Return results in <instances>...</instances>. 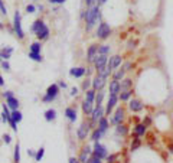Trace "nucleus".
<instances>
[{"mask_svg":"<svg viewBox=\"0 0 173 163\" xmlns=\"http://www.w3.org/2000/svg\"><path fill=\"white\" fill-rule=\"evenodd\" d=\"M36 36H38V39H41V41L48 39V36H49V28L45 23H42L41 26H39V29L36 31Z\"/></svg>","mask_w":173,"mask_h":163,"instance_id":"9d476101","label":"nucleus"},{"mask_svg":"<svg viewBox=\"0 0 173 163\" xmlns=\"http://www.w3.org/2000/svg\"><path fill=\"white\" fill-rule=\"evenodd\" d=\"M170 153H173V146H170Z\"/></svg>","mask_w":173,"mask_h":163,"instance_id":"680f3d73","label":"nucleus"},{"mask_svg":"<svg viewBox=\"0 0 173 163\" xmlns=\"http://www.w3.org/2000/svg\"><path fill=\"white\" fill-rule=\"evenodd\" d=\"M12 54H13V48H10V46L0 49V58H1V59H6V61H7Z\"/></svg>","mask_w":173,"mask_h":163,"instance_id":"412c9836","label":"nucleus"},{"mask_svg":"<svg viewBox=\"0 0 173 163\" xmlns=\"http://www.w3.org/2000/svg\"><path fill=\"white\" fill-rule=\"evenodd\" d=\"M110 52V45H99L98 46V55H108Z\"/></svg>","mask_w":173,"mask_h":163,"instance_id":"c756f323","label":"nucleus"},{"mask_svg":"<svg viewBox=\"0 0 173 163\" xmlns=\"http://www.w3.org/2000/svg\"><path fill=\"white\" fill-rule=\"evenodd\" d=\"M133 85L131 80H128V78H125V80H123L121 81V84H120V88H121V91H127L130 90V87Z\"/></svg>","mask_w":173,"mask_h":163,"instance_id":"393cba45","label":"nucleus"},{"mask_svg":"<svg viewBox=\"0 0 173 163\" xmlns=\"http://www.w3.org/2000/svg\"><path fill=\"white\" fill-rule=\"evenodd\" d=\"M98 130L101 131V133H105V131L108 130V121L105 117H101L98 120Z\"/></svg>","mask_w":173,"mask_h":163,"instance_id":"4be33fe9","label":"nucleus"},{"mask_svg":"<svg viewBox=\"0 0 173 163\" xmlns=\"http://www.w3.org/2000/svg\"><path fill=\"white\" fill-rule=\"evenodd\" d=\"M139 146H140V140L136 139V140H134V143L131 144V150H136V149H137Z\"/></svg>","mask_w":173,"mask_h":163,"instance_id":"c03bdc74","label":"nucleus"},{"mask_svg":"<svg viewBox=\"0 0 173 163\" xmlns=\"http://www.w3.org/2000/svg\"><path fill=\"white\" fill-rule=\"evenodd\" d=\"M65 115H66V118H68L69 121L74 123L75 120H76V110H75L74 107H68V108L65 110Z\"/></svg>","mask_w":173,"mask_h":163,"instance_id":"a211bd4d","label":"nucleus"},{"mask_svg":"<svg viewBox=\"0 0 173 163\" xmlns=\"http://www.w3.org/2000/svg\"><path fill=\"white\" fill-rule=\"evenodd\" d=\"M43 155H45V149L43 147H41L38 152H36V156H35V160L36 162H41L42 160V157H43Z\"/></svg>","mask_w":173,"mask_h":163,"instance_id":"e433bc0d","label":"nucleus"},{"mask_svg":"<svg viewBox=\"0 0 173 163\" xmlns=\"http://www.w3.org/2000/svg\"><path fill=\"white\" fill-rule=\"evenodd\" d=\"M88 163H101V159H99V157H97V156H94L92 159H90V160H88Z\"/></svg>","mask_w":173,"mask_h":163,"instance_id":"49530a36","label":"nucleus"},{"mask_svg":"<svg viewBox=\"0 0 173 163\" xmlns=\"http://www.w3.org/2000/svg\"><path fill=\"white\" fill-rule=\"evenodd\" d=\"M104 108L101 106H95L94 107V110H92V113H91V120L92 123H98V120L101 117H104Z\"/></svg>","mask_w":173,"mask_h":163,"instance_id":"6e6552de","label":"nucleus"},{"mask_svg":"<svg viewBox=\"0 0 173 163\" xmlns=\"http://www.w3.org/2000/svg\"><path fill=\"white\" fill-rule=\"evenodd\" d=\"M120 65H121V57H120V55H114V57H111L108 59L107 68L111 69V71H114L115 68H118Z\"/></svg>","mask_w":173,"mask_h":163,"instance_id":"9b49d317","label":"nucleus"},{"mask_svg":"<svg viewBox=\"0 0 173 163\" xmlns=\"http://www.w3.org/2000/svg\"><path fill=\"white\" fill-rule=\"evenodd\" d=\"M22 15H20V12L16 10L15 12V16H13V29H15V33H16V36L19 39H23L25 38V32H23V29H22Z\"/></svg>","mask_w":173,"mask_h":163,"instance_id":"f03ea898","label":"nucleus"},{"mask_svg":"<svg viewBox=\"0 0 173 163\" xmlns=\"http://www.w3.org/2000/svg\"><path fill=\"white\" fill-rule=\"evenodd\" d=\"M92 1H94V0H85V3H87V6H91V4H92Z\"/></svg>","mask_w":173,"mask_h":163,"instance_id":"bf43d9fd","label":"nucleus"},{"mask_svg":"<svg viewBox=\"0 0 173 163\" xmlns=\"http://www.w3.org/2000/svg\"><path fill=\"white\" fill-rule=\"evenodd\" d=\"M105 82H107V78L102 77L101 74H97V75L94 77V80H92V88H94L95 91L102 90L104 85H105Z\"/></svg>","mask_w":173,"mask_h":163,"instance_id":"423d86ee","label":"nucleus"},{"mask_svg":"<svg viewBox=\"0 0 173 163\" xmlns=\"http://www.w3.org/2000/svg\"><path fill=\"white\" fill-rule=\"evenodd\" d=\"M27 155H29V156H32V157H35V156H36V153H35L33 150H27Z\"/></svg>","mask_w":173,"mask_h":163,"instance_id":"603ef678","label":"nucleus"},{"mask_svg":"<svg viewBox=\"0 0 173 163\" xmlns=\"http://www.w3.org/2000/svg\"><path fill=\"white\" fill-rule=\"evenodd\" d=\"M117 103H118V95H115V94H110V98H108V103H107V108H105V114H111V111H113V108L117 106Z\"/></svg>","mask_w":173,"mask_h":163,"instance_id":"1a4fd4ad","label":"nucleus"},{"mask_svg":"<svg viewBox=\"0 0 173 163\" xmlns=\"http://www.w3.org/2000/svg\"><path fill=\"white\" fill-rule=\"evenodd\" d=\"M128 107H130V110H131L133 113H139V111L143 110V104H141L140 100H130Z\"/></svg>","mask_w":173,"mask_h":163,"instance_id":"2eb2a0df","label":"nucleus"},{"mask_svg":"<svg viewBox=\"0 0 173 163\" xmlns=\"http://www.w3.org/2000/svg\"><path fill=\"white\" fill-rule=\"evenodd\" d=\"M41 49H42L41 42H33L32 45H30V52H35V54H41Z\"/></svg>","mask_w":173,"mask_h":163,"instance_id":"c85d7f7f","label":"nucleus"},{"mask_svg":"<svg viewBox=\"0 0 173 163\" xmlns=\"http://www.w3.org/2000/svg\"><path fill=\"white\" fill-rule=\"evenodd\" d=\"M98 55V46L97 45H91L90 48H88V52H87V59H88V62H94V59L97 58Z\"/></svg>","mask_w":173,"mask_h":163,"instance_id":"ddd939ff","label":"nucleus"},{"mask_svg":"<svg viewBox=\"0 0 173 163\" xmlns=\"http://www.w3.org/2000/svg\"><path fill=\"white\" fill-rule=\"evenodd\" d=\"M55 118H56V111H55V110L49 108V110L45 111V120H46V121H53Z\"/></svg>","mask_w":173,"mask_h":163,"instance_id":"5701e85b","label":"nucleus"},{"mask_svg":"<svg viewBox=\"0 0 173 163\" xmlns=\"http://www.w3.org/2000/svg\"><path fill=\"white\" fill-rule=\"evenodd\" d=\"M94 66L97 69V72H102L105 68H107V64H108V57L107 55H97V58L94 59Z\"/></svg>","mask_w":173,"mask_h":163,"instance_id":"20e7f679","label":"nucleus"},{"mask_svg":"<svg viewBox=\"0 0 173 163\" xmlns=\"http://www.w3.org/2000/svg\"><path fill=\"white\" fill-rule=\"evenodd\" d=\"M124 74H125V71H124V69H118L117 72H114L113 78H114L115 81H120V80H123V78H124Z\"/></svg>","mask_w":173,"mask_h":163,"instance_id":"72a5a7b5","label":"nucleus"},{"mask_svg":"<svg viewBox=\"0 0 173 163\" xmlns=\"http://www.w3.org/2000/svg\"><path fill=\"white\" fill-rule=\"evenodd\" d=\"M110 33H111V28H110V25L105 23V22H101L98 25V29H97V38L98 39H107L108 36H110Z\"/></svg>","mask_w":173,"mask_h":163,"instance_id":"39448f33","label":"nucleus"},{"mask_svg":"<svg viewBox=\"0 0 173 163\" xmlns=\"http://www.w3.org/2000/svg\"><path fill=\"white\" fill-rule=\"evenodd\" d=\"M3 141H4L6 144H10V143H12V137H10L9 134H3Z\"/></svg>","mask_w":173,"mask_h":163,"instance_id":"79ce46f5","label":"nucleus"},{"mask_svg":"<svg viewBox=\"0 0 173 163\" xmlns=\"http://www.w3.org/2000/svg\"><path fill=\"white\" fill-rule=\"evenodd\" d=\"M104 3H107V0H102V1H101V6H102Z\"/></svg>","mask_w":173,"mask_h":163,"instance_id":"052dcab7","label":"nucleus"},{"mask_svg":"<svg viewBox=\"0 0 173 163\" xmlns=\"http://www.w3.org/2000/svg\"><path fill=\"white\" fill-rule=\"evenodd\" d=\"M94 110V106H92V101H88V100H84L82 103V111L84 114H91Z\"/></svg>","mask_w":173,"mask_h":163,"instance_id":"aec40b11","label":"nucleus"},{"mask_svg":"<svg viewBox=\"0 0 173 163\" xmlns=\"http://www.w3.org/2000/svg\"><path fill=\"white\" fill-rule=\"evenodd\" d=\"M130 68H131V62H125V64H124V71H130Z\"/></svg>","mask_w":173,"mask_h":163,"instance_id":"8fccbe9b","label":"nucleus"},{"mask_svg":"<svg viewBox=\"0 0 173 163\" xmlns=\"http://www.w3.org/2000/svg\"><path fill=\"white\" fill-rule=\"evenodd\" d=\"M102 100H104V91L99 90L97 94H95V106H101V103H102Z\"/></svg>","mask_w":173,"mask_h":163,"instance_id":"cd10ccee","label":"nucleus"},{"mask_svg":"<svg viewBox=\"0 0 173 163\" xmlns=\"http://www.w3.org/2000/svg\"><path fill=\"white\" fill-rule=\"evenodd\" d=\"M85 72H87V69L82 68V66H79V68H72V69L69 71V75H71V77H75V78H81V77L85 75Z\"/></svg>","mask_w":173,"mask_h":163,"instance_id":"dca6fc26","label":"nucleus"},{"mask_svg":"<svg viewBox=\"0 0 173 163\" xmlns=\"http://www.w3.org/2000/svg\"><path fill=\"white\" fill-rule=\"evenodd\" d=\"M4 85V80H3V77L0 75V87H3Z\"/></svg>","mask_w":173,"mask_h":163,"instance_id":"4d7b16f0","label":"nucleus"},{"mask_svg":"<svg viewBox=\"0 0 173 163\" xmlns=\"http://www.w3.org/2000/svg\"><path fill=\"white\" fill-rule=\"evenodd\" d=\"M91 84H92V82H90V81H88V80H87V81H85V82H84V84H82V88H84V90H85V91H87V90H88V87H90Z\"/></svg>","mask_w":173,"mask_h":163,"instance_id":"09e8293b","label":"nucleus"},{"mask_svg":"<svg viewBox=\"0 0 173 163\" xmlns=\"http://www.w3.org/2000/svg\"><path fill=\"white\" fill-rule=\"evenodd\" d=\"M58 85H59V88H66V84H65V82H59Z\"/></svg>","mask_w":173,"mask_h":163,"instance_id":"864d4df0","label":"nucleus"},{"mask_svg":"<svg viewBox=\"0 0 173 163\" xmlns=\"http://www.w3.org/2000/svg\"><path fill=\"white\" fill-rule=\"evenodd\" d=\"M1 28H3V25H1V22H0V29H1Z\"/></svg>","mask_w":173,"mask_h":163,"instance_id":"e2e57ef3","label":"nucleus"},{"mask_svg":"<svg viewBox=\"0 0 173 163\" xmlns=\"http://www.w3.org/2000/svg\"><path fill=\"white\" fill-rule=\"evenodd\" d=\"M19 162H20V146L17 143L15 146V163H19Z\"/></svg>","mask_w":173,"mask_h":163,"instance_id":"f704fd0d","label":"nucleus"},{"mask_svg":"<svg viewBox=\"0 0 173 163\" xmlns=\"http://www.w3.org/2000/svg\"><path fill=\"white\" fill-rule=\"evenodd\" d=\"M101 136H102V133H101L98 129H95V130L92 131V134H91V140H92V141H99Z\"/></svg>","mask_w":173,"mask_h":163,"instance_id":"2f4dec72","label":"nucleus"},{"mask_svg":"<svg viewBox=\"0 0 173 163\" xmlns=\"http://www.w3.org/2000/svg\"><path fill=\"white\" fill-rule=\"evenodd\" d=\"M26 12H27V13H35V12H36V6L27 4V6H26Z\"/></svg>","mask_w":173,"mask_h":163,"instance_id":"ea45409f","label":"nucleus"},{"mask_svg":"<svg viewBox=\"0 0 173 163\" xmlns=\"http://www.w3.org/2000/svg\"><path fill=\"white\" fill-rule=\"evenodd\" d=\"M58 94H59V85H58V84L49 85L48 90H46L45 97H43V103H52V101L58 97Z\"/></svg>","mask_w":173,"mask_h":163,"instance_id":"7ed1b4c3","label":"nucleus"},{"mask_svg":"<svg viewBox=\"0 0 173 163\" xmlns=\"http://www.w3.org/2000/svg\"><path fill=\"white\" fill-rule=\"evenodd\" d=\"M133 95V92L130 90L127 91H120V95H118V100H121V101H127V100H130V97Z\"/></svg>","mask_w":173,"mask_h":163,"instance_id":"b1692460","label":"nucleus"},{"mask_svg":"<svg viewBox=\"0 0 173 163\" xmlns=\"http://www.w3.org/2000/svg\"><path fill=\"white\" fill-rule=\"evenodd\" d=\"M79 162L81 163H88V153H87V152H84L82 150V153H81V156H79Z\"/></svg>","mask_w":173,"mask_h":163,"instance_id":"58836bf2","label":"nucleus"},{"mask_svg":"<svg viewBox=\"0 0 173 163\" xmlns=\"http://www.w3.org/2000/svg\"><path fill=\"white\" fill-rule=\"evenodd\" d=\"M22 118H23V117H22V113H20V111H17V110H13V111H12V121H15L17 124V123L22 121Z\"/></svg>","mask_w":173,"mask_h":163,"instance_id":"a878e982","label":"nucleus"},{"mask_svg":"<svg viewBox=\"0 0 173 163\" xmlns=\"http://www.w3.org/2000/svg\"><path fill=\"white\" fill-rule=\"evenodd\" d=\"M29 58L36 61V62H42V55L41 54H35V52H29Z\"/></svg>","mask_w":173,"mask_h":163,"instance_id":"c9c22d12","label":"nucleus"},{"mask_svg":"<svg viewBox=\"0 0 173 163\" xmlns=\"http://www.w3.org/2000/svg\"><path fill=\"white\" fill-rule=\"evenodd\" d=\"M92 155L99 157V159H104L107 156V149L99 144V141H95V146H94V150H92Z\"/></svg>","mask_w":173,"mask_h":163,"instance_id":"0eeeda50","label":"nucleus"},{"mask_svg":"<svg viewBox=\"0 0 173 163\" xmlns=\"http://www.w3.org/2000/svg\"><path fill=\"white\" fill-rule=\"evenodd\" d=\"M134 131H136L137 136H143V134L146 133V124H139V126H136Z\"/></svg>","mask_w":173,"mask_h":163,"instance_id":"7c9ffc66","label":"nucleus"},{"mask_svg":"<svg viewBox=\"0 0 173 163\" xmlns=\"http://www.w3.org/2000/svg\"><path fill=\"white\" fill-rule=\"evenodd\" d=\"M66 0H49L50 4H64Z\"/></svg>","mask_w":173,"mask_h":163,"instance_id":"a18cd8bd","label":"nucleus"},{"mask_svg":"<svg viewBox=\"0 0 173 163\" xmlns=\"http://www.w3.org/2000/svg\"><path fill=\"white\" fill-rule=\"evenodd\" d=\"M124 117H125V111H124V108L118 107V108L115 110V113H114L113 123H114V124H121V121L124 120Z\"/></svg>","mask_w":173,"mask_h":163,"instance_id":"f8f14e48","label":"nucleus"},{"mask_svg":"<svg viewBox=\"0 0 173 163\" xmlns=\"http://www.w3.org/2000/svg\"><path fill=\"white\" fill-rule=\"evenodd\" d=\"M6 104H7V107L13 111V110H17V107H19V100L15 97L6 98Z\"/></svg>","mask_w":173,"mask_h":163,"instance_id":"6ab92c4d","label":"nucleus"},{"mask_svg":"<svg viewBox=\"0 0 173 163\" xmlns=\"http://www.w3.org/2000/svg\"><path fill=\"white\" fill-rule=\"evenodd\" d=\"M42 23H43V22H42L41 19H38V20H35V22H33V25H32V32H35V33H36V31L39 29V26H41Z\"/></svg>","mask_w":173,"mask_h":163,"instance_id":"4c0bfd02","label":"nucleus"},{"mask_svg":"<svg viewBox=\"0 0 173 163\" xmlns=\"http://www.w3.org/2000/svg\"><path fill=\"white\" fill-rule=\"evenodd\" d=\"M0 12H1L3 15H7V9H6V6H4L3 0H0Z\"/></svg>","mask_w":173,"mask_h":163,"instance_id":"a19ab883","label":"nucleus"},{"mask_svg":"<svg viewBox=\"0 0 173 163\" xmlns=\"http://www.w3.org/2000/svg\"><path fill=\"white\" fill-rule=\"evenodd\" d=\"M76 163H78V162H76Z\"/></svg>","mask_w":173,"mask_h":163,"instance_id":"0e129e2a","label":"nucleus"},{"mask_svg":"<svg viewBox=\"0 0 173 163\" xmlns=\"http://www.w3.org/2000/svg\"><path fill=\"white\" fill-rule=\"evenodd\" d=\"M110 94H115V95H118V92L121 91V88H120V81H115V80H113V81L110 82Z\"/></svg>","mask_w":173,"mask_h":163,"instance_id":"f3484780","label":"nucleus"},{"mask_svg":"<svg viewBox=\"0 0 173 163\" xmlns=\"http://www.w3.org/2000/svg\"><path fill=\"white\" fill-rule=\"evenodd\" d=\"M95 94H97V91L94 90H87L85 91V100H88V101H92L94 103V100H95Z\"/></svg>","mask_w":173,"mask_h":163,"instance_id":"bb28decb","label":"nucleus"},{"mask_svg":"<svg viewBox=\"0 0 173 163\" xmlns=\"http://www.w3.org/2000/svg\"><path fill=\"white\" fill-rule=\"evenodd\" d=\"M99 17H101V13H99L98 4L97 6H90V9L85 13V29H87V32H90L94 28V25L99 20Z\"/></svg>","mask_w":173,"mask_h":163,"instance_id":"f257e3e1","label":"nucleus"},{"mask_svg":"<svg viewBox=\"0 0 173 163\" xmlns=\"http://www.w3.org/2000/svg\"><path fill=\"white\" fill-rule=\"evenodd\" d=\"M76 94H78V88H72V90H71V95L74 97V95H76Z\"/></svg>","mask_w":173,"mask_h":163,"instance_id":"3c124183","label":"nucleus"},{"mask_svg":"<svg viewBox=\"0 0 173 163\" xmlns=\"http://www.w3.org/2000/svg\"><path fill=\"white\" fill-rule=\"evenodd\" d=\"M115 131H117L118 134H123V136H125V134L128 133V129H127L125 126H123V124H117V129H115Z\"/></svg>","mask_w":173,"mask_h":163,"instance_id":"473e14b6","label":"nucleus"},{"mask_svg":"<svg viewBox=\"0 0 173 163\" xmlns=\"http://www.w3.org/2000/svg\"><path fill=\"white\" fill-rule=\"evenodd\" d=\"M1 66H3V69H6V71L10 69V65H9V62L6 61V59H3V61H1Z\"/></svg>","mask_w":173,"mask_h":163,"instance_id":"37998d69","label":"nucleus"},{"mask_svg":"<svg viewBox=\"0 0 173 163\" xmlns=\"http://www.w3.org/2000/svg\"><path fill=\"white\" fill-rule=\"evenodd\" d=\"M133 48H134V42L130 41L128 42V49H133Z\"/></svg>","mask_w":173,"mask_h":163,"instance_id":"6e6d98bb","label":"nucleus"},{"mask_svg":"<svg viewBox=\"0 0 173 163\" xmlns=\"http://www.w3.org/2000/svg\"><path fill=\"white\" fill-rule=\"evenodd\" d=\"M76 162H78V160H76L75 157H71V159H69V163H76Z\"/></svg>","mask_w":173,"mask_h":163,"instance_id":"13d9d810","label":"nucleus"},{"mask_svg":"<svg viewBox=\"0 0 173 163\" xmlns=\"http://www.w3.org/2000/svg\"><path fill=\"white\" fill-rule=\"evenodd\" d=\"M115 160V156H110V157H108V162L110 163H113Z\"/></svg>","mask_w":173,"mask_h":163,"instance_id":"5fc2aeb1","label":"nucleus"},{"mask_svg":"<svg viewBox=\"0 0 173 163\" xmlns=\"http://www.w3.org/2000/svg\"><path fill=\"white\" fill-rule=\"evenodd\" d=\"M88 131H90V126H88V124H85V123H82V124L79 126L78 131H76V134H78V139H79V140H85V139H87V134H88Z\"/></svg>","mask_w":173,"mask_h":163,"instance_id":"4468645a","label":"nucleus"},{"mask_svg":"<svg viewBox=\"0 0 173 163\" xmlns=\"http://www.w3.org/2000/svg\"><path fill=\"white\" fill-rule=\"evenodd\" d=\"M3 97H4V98L13 97V92H12V91H4V92H3Z\"/></svg>","mask_w":173,"mask_h":163,"instance_id":"de8ad7c7","label":"nucleus"}]
</instances>
